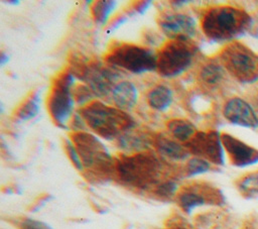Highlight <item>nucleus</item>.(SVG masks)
Returning <instances> with one entry per match:
<instances>
[{"mask_svg": "<svg viewBox=\"0 0 258 229\" xmlns=\"http://www.w3.org/2000/svg\"><path fill=\"white\" fill-rule=\"evenodd\" d=\"M116 2L115 1H96L91 6V12L93 18L98 23H105L111 14V12L115 9Z\"/></svg>", "mask_w": 258, "mask_h": 229, "instance_id": "obj_21", "label": "nucleus"}, {"mask_svg": "<svg viewBox=\"0 0 258 229\" xmlns=\"http://www.w3.org/2000/svg\"><path fill=\"white\" fill-rule=\"evenodd\" d=\"M138 92L135 85L129 81L119 82L111 93L112 100L117 108L127 111L134 107L137 102Z\"/></svg>", "mask_w": 258, "mask_h": 229, "instance_id": "obj_16", "label": "nucleus"}, {"mask_svg": "<svg viewBox=\"0 0 258 229\" xmlns=\"http://www.w3.org/2000/svg\"><path fill=\"white\" fill-rule=\"evenodd\" d=\"M214 190L203 184H190L180 188L175 196L179 208L190 214L196 208L208 203H215Z\"/></svg>", "mask_w": 258, "mask_h": 229, "instance_id": "obj_12", "label": "nucleus"}, {"mask_svg": "<svg viewBox=\"0 0 258 229\" xmlns=\"http://www.w3.org/2000/svg\"><path fill=\"white\" fill-rule=\"evenodd\" d=\"M225 118L234 125L247 128L258 127V116L245 100L235 97L228 100L224 106Z\"/></svg>", "mask_w": 258, "mask_h": 229, "instance_id": "obj_14", "label": "nucleus"}, {"mask_svg": "<svg viewBox=\"0 0 258 229\" xmlns=\"http://www.w3.org/2000/svg\"><path fill=\"white\" fill-rule=\"evenodd\" d=\"M250 24L249 16L232 6H214L203 14L201 27L213 41L231 40L241 35Z\"/></svg>", "mask_w": 258, "mask_h": 229, "instance_id": "obj_3", "label": "nucleus"}, {"mask_svg": "<svg viewBox=\"0 0 258 229\" xmlns=\"http://www.w3.org/2000/svg\"><path fill=\"white\" fill-rule=\"evenodd\" d=\"M221 61L234 77L243 81L249 80L257 71V58L238 43L227 45L221 52Z\"/></svg>", "mask_w": 258, "mask_h": 229, "instance_id": "obj_9", "label": "nucleus"}, {"mask_svg": "<svg viewBox=\"0 0 258 229\" xmlns=\"http://www.w3.org/2000/svg\"><path fill=\"white\" fill-rule=\"evenodd\" d=\"M109 66L124 69L134 74L156 70V53L145 46L121 42L113 45L105 55Z\"/></svg>", "mask_w": 258, "mask_h": 229, "instance_id": "obj_6", "label": "nucleus"}, {"mask_svg": "<svg viewBox=\"0 0 258 229\" xmlns=\"http://www.w3.org/2000/svg\"><path fill=\"white\" fill-rule=\"evenodd\" d=\"M8 3H11V4H18L19 1H8Z\"/></svg>", "mask_w": 258, "mask_h": 229, "instance_id": "obj_31", "label": "nucleus"}, {"mask_svg": "<svg viewBox=\"0 0 258 229\" xmlns=\"http://www.w3.org/2000/svg\"><path fill=\"white\" fill-rule=\"evenodd\" d=\"M177 192H178V186L172 180L162 181L153 190V193L156 197L160 199H166V200L176 196Z\"/></svg>", "mask_w": 258, "mask_h": 229, "instance_id": "obj_23", "label": "nucleus"}, {"mask_svg": "<svg viewBox=\"0 0 258 229\" xmlns=\"http://www.w3.org/2000/svg\"><path fill=\"white\" fill-rule=\"evenodd\" d=\"M64 148H66V151H67V154L69 156V158L71 159L72 163L75 165V167L80 170V171H83L84 170V165H83V162L81 160V157L74 145V143L69 140V139H66L64 141Z\"/></svg>", "mask_w": 258, "mask_h": 229, "instance_id": "obj_25", "label": "nucleus"}, {"mask_svg": "<svg viewBox=\"0 0 258 229\" xmlns=\"http://www.w3.org/2000/svg\"><path fill=\"white\" fill-rule=\"evenodd\" d=\"M166 129L168 133L177 141L186 143L196 133V126L186 119L174 118L166 122Z\"/></svg>", "mask_w": 258, "mask_h": 229, "instance_id": "obj_17", "label": "nucleus"}, {"mask_svg": "<svg viewBox=\"0 0 258 229\" xmlns=\"http://www.w3.org/2000/svg\"><path fill=\"white\" fill-rule=\"evenodd\" d=\"M20 229H52L48 224L31 218H21L16 221Z\"/></svg>", "mask_w": 258, "mask_h": 229, "instance_id": "obj_26", "label": "nucleus"}, {"mask_svg": "<svg viewBox=\"0 0 258 229\" xmlns=\"http://www.w3.org/2000/svg\"><path fill=\"white\" fill-rule=\"evenodd\" d=\"M84 168L93 176L107 177L115 174V158L107 147L94 135L85 131H77L71 134Z\"/></svg>", "mask_w": 258, "mask_h": 229, "instance_id": "obj_4", "label": "nucleus"}, {"mask_svg": "<svg viewBox=\"0 0 258 229\" xmlns=\"http://www.w3.org/2000/svg\"><path fill=\"white\" fill-rule=\"evenodd\" d=\"M151 144L161 156L171 160H183L189 154L184 144L182 145L161 134H152Z\"/></svg>", "mask_w": 258, "mask_h": 229, "instance_id": "obj_15", "label": "nucleus"}, {"mask_svg": "<svg viewBox=\"0 0 258 229\" xmlns=\"http://www.w3.org/2000/svg\"><path fill=\"white\" fill-rule=\"evenodd\" d=\"M39 109V94L38 92L31 93L16 109L15 117L19 120H27L34 117Z\"/></svg>", "mask_w": 258, "mask_h": 229, "instance_id": "obj_20", "label": "nucleus"}, {"mask_svg": "<svg viewBox=\"0 0 258 229\" xmlns=\"http://www.w3.org/2000/svg\"><path fill=\"white\" fill-rule=\"evenodd\" d=\"M164 173L162 161L150 150L122 154L115 159V175L129 187L145 190L161 183Z\"/></svg>", "mask_w": 258, "mask_h": 229, "instance_id": "obj_1", "label": "nucleus"}, {"mask_svg": "<svg viewBox=\"0 0 258 229\" xmlns=\"http://www.w3.org/2000/svg\"><path fill=\"white\" fill-rule=\"evenodd\" d=\"M148 105L157 111H165L172 102V92L164 85H157L147 93Z\"/></svg>", "mask_w": 258, "mask_h": 229, "instance_id": "obj_18", "label": "nucleus"}, {"mask_svg": "<svg viewBox=\"0 0 258 229\" xmlns=\"http://www.w3.org/2000/svg\"><path fill=\"white\" fill-rule=\"evenodd\" d=\"M184 146L189 153L218 165L224 164V146L217 131L197 132Z\"/></svg>", "mask_w": 258, "mask_h": 229, "instance_id": "obj_10", "label": "nucleus"}, {"mask_svg": "<svg viewBox=\"0 0 258 229\" xmlns=\"http://www.w3.org/2000/svg\"><path fill=\"white\" fill-rule=\"evenodd\" d=\"M93 92L90 90L88 86H78L75 89H73V96L75 100L79 103H83L84 101L90 100L93 96Z\"/></svg>", "mask_w": 258, "mask_h": 229, "instance_id": "obj_27", "label": "nucleus"}, {"mask_svg": "<svg viewBox=\"0 0 258 229\" xmlns=\"http://www.w3.org/2000/svg\"><path fill=\"white\" fill-rule=\"evenodd\" d=\"M6 62H8V55L5 52H1V65H4Z\"/></svg>", "mask_w": 258, "mask_h": 229, "instance_id": "obj_30", "label": "nucleus"}, {"mask_svg": "<svg viewBox=\"0 0 258 229\" xmlns=\"http://www.w3.org/2000/svg\"><path fill=\"white\" fill-rule=\"evenodd\" d=\"M199 79L208 87L217 86L224 79V68L218 63L209 62L202 66L199 72Z\"/></svg>", "mask_w": 258, "mask_h": 229, "instance_id": "obj_19", "label": "nucleus"}, {"mask_svg": "<svg viewBox=\"0 0 258 229\" xmlns=\"http://www.w3.org/2000/svg\"><path fill=\"white\" fill-rule=\"evenodd\" d=\"M149 4H150V1H140V2H137L136 5H134V12L143 13L149 7Z\"/></svg>", "mask_w": 258, "mask_h": 229, "instance_id": "obj_28", "label": "nucleus"}, {"mask_svg": "<svg viewBox=\"0 0 258 229\" xmlns=\"http://www.w3.org/2000/svg\"><path fill=\"white\" fill-rule=\"evenodd\" d=\"M71 73L87 83V86L98 97H106L112 93L119 75L111 68L103 66L101 63L86 64L80 59L72 63Z\"/></svg>", "mask_w": 258, "mask_h": 229, "instance_id": "obj_8", "label": "nucleus"}, {"mask_svg": "<svg viewBox=\"0 0 258 229\" xmlns=\"http://www.w3.org/2000/svg\"><path fill=\"white\" fill-rule=\"evenodd\" d=\"M84 122L99 136L111 140L118 139L131 131L136 122L126 112L100 101H93L80 110Z\"/></svg>", "mask_w": 258, "mask_h": 229, "instance_id": "obj_2", "label": "nucleus"}, {"mask_svg": "<svg viewBox=\"0 0 258 229\" xmlns=\"http://www.w3.org/2000/svg\"><path fill=\"white\" fill-rule=\"evenodd\" d=\"M158 25L169 39H191L197 33L195 19L183 13L162 14L158 19Z\"/></svg>", "mask_w": 258, "mask_h": 229, "instance_id": "obj_11", "label": "nucleus"}, {"mask_svg": "<svg viewBox=\"0 0 258 229\" xmlns=\"http://www.w3.org/2000/svg\"><path fill=\"white\" fill-rule=\"evenodd\" d=\"M239 190L246 195L258 194V174L245 177L239 182Z\"/></svg>", "mask_w": 258, "mask_h": 229, "instance_id": "obj_24", "label": "nucleus"}, {"mask_svg": "<svg viewBox=\"0 0 258 229\" xmlns=\"http://www.w3.org/2000/svg\"><path fill=\"white\" fill-rule=\"evenodd\" d=\"M197 51L191 39H169L156 53V71L163 78L177 77L191 65Z\"/></svg>", "mask_w": 258, "mask_h": 229, "instance_id": "obj_5", "label": "nucleus"}, {"mask_svg": "<svg viewBox=\"0 0 258 229\" xmlns=\"http://www.w3.org/2000/svg\"><path fill=\"white\" fill-rule=\"evenodd\" d=\"M211 169V162L201 158V157H192L189 158L185 164V176L186 177H195L201 174H205Z\"/></svg>", "mask_w": 258, "mask_h": 229, "instance_id": "obj_22", "label": "nucleus"}, {"mask_svg": "<svg viewBox=\"0 0 258 229\" xmlns=\"http://www.w3.org/2000/svg\"><path fill=\"white\" fill-rule=\"evenodd\" d=\"M221 140L233 165L245 167L258 162V150L256 148L229 133H222Z\"/></svg>", "mask_w": 258, "mask_h": 229, "instance_id": "obj_13", "label": "nucleus"}, {"mask_svg": "<svg viewBox=\"0 0 258 229\" xmlns=\"http://www.w3.org/2000/svg\"><path fill=\"white\" fill-rule=\"evenodd\" d=\"M75 76L70 70L60 72L52 81L47 99V109L56 125L64 127L74 108L73 84Z\"/></svg>", "mask_w": 258, "mask_h": 229, "instance_id": "obj_7", "label": "nucleus"}, {"mask_svg": "<svg viewBox=\"0 0 258 229\" xmlns=\"http://www.w3.org/2000/svg\"><path fill=\"white\" fill-rule=\"evenodd\" d=\"M49 198H50V196H48V195H46V196H44V197H41L40 199H38L37 200V202L34 204V206L30 209L31 211H37L39 208H41L47 201H49Z\"/></svg>", "mask_w": 258, "mask_h": 229, "instance_id": "obj_29", "label": "nucleus"}]
</instances>
